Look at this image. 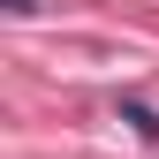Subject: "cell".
I'll list each match as a JSON object with an SVG mask.
<instances>
[{
    "label": "cell",
    "mask_w": 159,
    "mask_h": 159,
    "mask_svg": "<svg viewBox=\"0 0 159 159\" xmlns=\"http://www.w3.org/2000/svg\"><path fill=\"white\" fill-rule=\"evenodd\" d=\"M30 8H38V0H8V15H30Z\"/></svg>",
    "instance_id": "cell-2"
},
{
    "label": "cell",
    "mask_w": 159,
    "mask_h": 159,
    "mask_svg": "<svg viewBox=\"0 0 159 159\" xmlns=\"http://www.w3.org/2000/svg\"><path fill=\"white\" fill-rule=\"evenodd\" d=\"M121 121H129V129H136V136H159V114H152V106H144V98H129V106H121Z\"/></svg>",
    "instance_id": "cell-1"
}]
</instances>
